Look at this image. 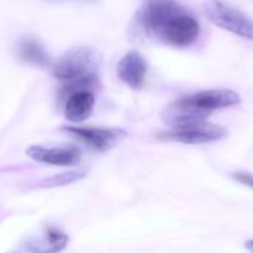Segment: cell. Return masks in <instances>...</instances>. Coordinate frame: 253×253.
Wrapping results in <instances>:
<instances>
[{"label":"cell","mask_w":253,"mask_h":253,"mask_svg":"<svg viewBox=\"0 0 253 253\" xmlns=\"http://www.w3.org/2000/svg\"><path fill=\"white\" fill-rule=\"evenodd\" d=\"M231 178H233L236 182H239V184H242V185H245V187L253 190L252 173H248V172H234V173H231Z\"/></svg>","instance_id":"4fadbf2b"},{"label":"cell","mask_w":253,"mask_h":253,"mask_svg":"<svg viewBox=\"0 0 253 253\" xmlns=\"http://www.w3.org/2000/svg\"><path fill=\"white\" fill-rule=\"evenodd\" d=\"M203 13L215 25L253 42V19L233 4L224 0H206Z\"/></svg>","instance_id":"3957f363"},{"label":"cell","mask_w":253,"mask_h":253,"mask_svg":"<svg viewBox=\"0 0 253 253\" xmlns=\"http://www.w3.org/2000/svg\"><path fill=\"white\" fill-rule=\"evenodd\" d=\"M86 175H87V172H83V170H67V172H62V173H58V175H53V176L43 179L39 184V187H43V188L64 187V185L74 184V182L83 179Z\"/></svg>","instance_id":"7c38bea8"},{"label":"cell","mask_w":253,"mask_h":253,"mask_svg":"<svg viewBox=\"0 0 253 253\" xmlns=\"http://www.w3.org/2000/svg\"><path fill=\"white\" fill-rule=\"evenodd\" d=\"M16 52L18 58L22 62L34 67H49L50 64H53L44 46L33 37H22L18 42Z\"/></svg>","instance_id":"8fae6325"},{"label":"cell","mask_w":253,"mask_h":253,"mask_svg":"<svg viewBox=\"0 0 253 253\" xmlns=\"http://www.w3.org/2000/svg\"><path fill=\"white\" fill-rule=\"evenodd\" d=\"M68 236L55 227H47L42 233L25 242V251L30 253H61L68 246Z\"/></svg>","instance_id":"9c48e42d"},{"label":"cell","mask_w":253,"mask_h":253,"mask_svg":"<svg viewBox=\"0 0 253 253\" xmlns=\"http://www.w3.org/2000/svg\"><path fill=\"white\" fill-rule=\"evenodd\" d=\"M242 96L231 89H208L184 96L172 102L163 111V120L172 129L194 126L208 122L211 113L236 107Z\"/></svg>","instance_id":"6da1fadb"},{"label":"cell","mask_w":253,"mask_h":253,"mask_svg":"<svg viewBox=\"0 0 253 253\" xmlns=\"http://www.w3.org/2000/svg\"><path fill=\"white\" fill-rule=\"evenodd\" d=\"M148 64L138 50L127 52L117 64V74L120 80L130 89H141L145 83Z\"/></svg>","instance_id":"ba28073f"},{"label":"cell","mask_w":253,"mask_h":253,"mask_svg":"<svg viewBox=\"0 0 253 253\" xmlns=\"http://www.w3.org/2000/svg\"><path fill=\"white\" fill-rule=\"evenodd\" d=\"M200 34V25L197 18L184 9L181 13L170 18L162 31L157 36L156 42L173 46V47H187L191 46Z\"/></svg>","instance_id":"277c9868"},{"label":"cell","mask_w":253,"mask_h":253,"mask_svg":"<svg viewBox=\"0 0 253 253\" xmlns=\"http://www.w3.org/2000/svg\"><path fill=\"white\" fill-rule=\"evenodd\" d=\"M101 55L90 46H76L65 50L52 65L53 76L64 83V90H92L98 84Z\"/></svg>","instance_id":"7a4b0ae2"},{"label":"cell","mask_w":253,"mask_h":253,"mask_svg":"<svg viewBox=\"0 0 253 253\" xmlns=\"http://www.w3.org/2000/svg\"><path fill=\"white\" fill-rule=\"evenodd\" d=\"M62 130L71 133L90 148L96 151H110L122 144L127 132L120 127H82V126H64Z\"/></svg>","instance_id":"8992f818"},{"label":"cell","mask_w":253,"mask_h":253,"mask_svg":"<svg viewBox=\"0 0 253 253\" xmlns=\"http://www.w3.org/2000/svg\"><path fill=\"white\" fill-rule=\"evenodd\" d=\"M95 107V95L92 90H77L68 95L65 107H64V116L71 123H82L92 114Z\"/></svg>","instance_id":"30bf717a"},{"label":"cell","mask_w":253,"mask_h":253,"mask_svg":"<svg viewBox=\"0 0 253 253\" xmlns=\"http://www.w3.org/2000/svg\"><path fill=\"white\" fill-rule=\"evenodd\" d=\"M25 154L34 162L50 165V166H59V168H73L82 162L80 148L70 144L55 145V147L30 145Z\"/></svg>","instance_id":"52a82bcc"},{"label":"cell","mask_w":253,"mask_h":253,"mask_svg":"<svg viewBox=\"0 0 253 253\" xmlns=\"http://www.w3.org/2000/svg\"><path fill=\"white\" fill-rule=\"evenodd\" d=\"M227 129L213 125L209 122L194 125V126H187V127H179V129H170L168 132L159 133L160 139L165 141H172V142H181L187 145H202V144H212L224 139L227 136Z\"/></svg>","instance_id":"5b68a950"},{"label":"cell","mask_w":253,"mask_h":253,"mask_svg":"<svg viewBox=\"0 0 253 253\" xmlns=\"http://www.w3.org/2000/svg\"><path fill=\"white\" fill-rule=\"evenodd\" d=\"M86 1H93V0H86Z\"/></svg>","instance_id":"2e32d148"},{"label":"cell","mask_w":253,"mask_h":253,"mask_svg":"<svg viewBox=\"0 0 253 253\" xmlns=\"http://www.w3.org/2000/svg\"><path fill=\"white\" fill-rule=\"evenodd\" d=\"M49 1H61V0H49Z\"/></svg>","instance_id":"9a60e30c"},{"label":"cell","mask_w":253,"mask_h":253,"mask_svg":"<svg viewBox=\"0 0 253 253\" xmlns=\"http://www.w3.org/2000/svg\"><path fill=\"white\" fill-rule=\"evenodd\" d=\"M245 249L249 253H253V239L252 240H246L245 242Z\"/></svg>","instance_id":"5bb4252c"}]
</instances>
